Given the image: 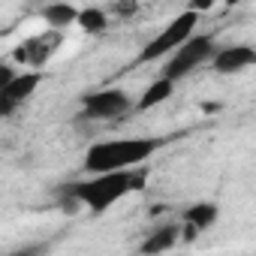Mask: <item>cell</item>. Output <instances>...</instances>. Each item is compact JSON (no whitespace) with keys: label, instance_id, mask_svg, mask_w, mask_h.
I'll use <instances>...</instances> for the list:
<instances>
[{"label":"cell","instance_id":"1","mask_svg":"<svg viewBox=\"0 0 256 256\" xmlns=\"http://www.w3.org/2000/svg\"><path fill=\"white\" fill-rule=\"evenodd\" d=\"M148 181V169L133 166V169H114V172H96L88 181H76L66 187V205H84L94 214L108 211L118 199L142 190Z\"/></svg>","mask_w":256,"mask_h":256},{"label":"cell","instance_id":"2","mask_svg":"<svg viewBox=\"0 0 256 256\" xmlns=\"http://www.w3.org/2000/svg\"><path fill=\"white\" fill-rule=\"evenodd\" d=\"M166 142H169V139H157V136L96 142V145H90L88 154H84V169H88L90 175H96V172H114V169L145 166V160H151Z\"/></svg>","mask_w":256,"mask_h":256},{"label":"cell","instance_id":"3","mask_svg":"<svg viewBox=\"0 0 256 256\" xmlns=\"http://www.w3.org/2000/svg\"><path fill=\"white\" fill-rule=\"evenodd\" d=\"M196 24H199V12L196 10H187V12H181L178 18H172L145 48H142V54H139V64H151V60H163V58H169L178 46H184L193 34H196Z\"/></svg>","mask_w":256,"mask_h":256},{"label":"cell","instance_id":"4","mask_svg":"<svg viewBox=\"0 0 256 256\" xmlns=\"http://www.w3.org/2000/svg\"><path fill=\"white\" fill-rule=\"evenodd\" d=\"M214 36H208V34H193L184 46H178L166 60L169 64H163V76L166 78H172V82H178V78H184V76H190L196 66H202L205 60H211L214 58Z\"/></svg>","mask_w":256,"mask_h":256},{"label":"cell","instance_id":"5","mask_svg":"<svg viewBox=\"0 0 256 256\" xmlns=\"http://www.w3.org/2000/svg\"><path fill=\"white\" fill-rule=\"evenodd\" d=\"M130 108L133 102L120 88H106V90H94L82 96V118L88 120H118Z\"/></svg>","mask_w":256,"mask_h":256},{"label":"cell","instance_id":"6","mask_svg":"<svg viewBox=\"0 0 256 256\" xmlns=\"http://www.w3.org/2000/svg\"><path fill=\"white\" fill-rule=\"evenodd\" d=\"M60 46H64V30L52 28V30H46V34H36V36L24 40V42L12 52V58H16V64H24V66H30V70H42V66L54 58V52H58Z\"/></svg>","mask_w":256,"mask_h":256},{"label":"cell","instance_id":"7","mask_svg":"<svg viewBox=\"0 0 256 256\" xmlns=\"http://www.w3.org/2000/svg\"><path fill=\"white\" fill-rule=\"evenodd\" d=\"M40 82H42V72H40V70H24V72H18L10 84L0 88V112H4V114H12V108H16L18 102H24L28 96H34V90L40 88Z\"/></svg>","mask_w":256,"mask_h":256},{"label":"cell","instance_id":"8","mask_svg":"<svg viewBox=\"0 0 256 256\" xmlns=\"http://www.w3.org/2000/svg\"><path fill=\"white\" fill-rule=\"evenodd\" d=\"M211 66L220 76H235V72H241L247 66H256V48H250V46H226V48H217L214 58H211Z\"/></svg>","mask_w":256,"mask_h":256},{"label":"cell","instance_id":"9","mask_svg":"<svg viewBox=\"0 0 256 256\" xmlns=\"http://www.w3.org/2000/svg\"><path fill=\"white\" fill-rule=\"evenodd\" d=\"M181 238H184V223H163L142 241V253H166Z\"/></svg>","mask_w":256,"mask_h":256},{"label":"cell","instance_id":"10","mask_svg":"<svg viewBox=\"0 0 256 256\" xmlns=\"http://www.w3.org/2000/svg\"><path fill=\"white\" fill-rule=\"evenodd\" d=\"M217 220V205L211 202H199V205H190L184 211V238H196L202 229H211Z\"/></svg>","mask_w":256,"mask_h":256},{"label":"cell","instance_id":"11","mask_svg":"<svg viewBox=\"0 0 256 256\" xmlns=\"http://www.w3.org/2000/svg\"><path fill=\"white\" fill-rule=\"evenodd\" d=\"M172 90H175V82H172V78H166V76H160L157 82H151V84L145 88V94L139 96L136 108H139V112H148V108H154V106L166 102V100L172 96Z\"/></svg>","mask_w":256,"mask_h":256},{"label":"cell","instance_id":"12","mask_svg":"<svg viewBox=\"0 0 256 256\" xmlns=\"http://www.w3.org/2000/svg\"><path fill=\"white\" fill-rule=\"evenodd\" d=\"M78 12H82V10H76L72 4H48V6L42 10V18H46L48 28L64 30V28H70L72 22H78Z\"/></svg>","mask_w":256,"mask_h":256},{"label":"cell","instance_id":"13","mask_svg":"<svg viewBox=\"0 0 256 256\" xmlns=\"http://www.w3.org/2000/svg\"><path fill=\"white\" fill-rule=\"evenodd\" d=\"M106 24H108V16L102 10H96V6H88V10L78 12V28L84 34H102Z\"/></svg>","mask_w":256,"mask_h":256},{"label":"cell","instance_id":"14","mask_svg":"<svg viewBox=\"0 0 256 256\" xmlns=\"http://www.w3.org/2000/svg\"><path fill=\"white\" fill-rule=\"evenodd\" d=\"M139 10V4H136V0H118V4H114V12L120 16V18H133V12Z\"/></svg>","mask_w":256,"mask_h":256},{"label":"cell","instance_id":"15","mask_svg":"<svg viewBox=\"0 0 256 256\" xmlns=\"http://www.w3.org/2000/svg\"><path fill=\"white\" fill-rule=\"evenodd\" d=\"M214 6V0H190V10H196V12H208Z\"/></svg>","mask_w":256,"mask_h":256},{"label":"cell","instance_id":"16","mask_svg":"<svg viewBox=\"0 0 256 256\" xmlns=\"http://www.w3.org/2000/svg\"><path fill=\"white\" fill-rule=\"evenodd\" d=\"M223 4H226V6H238V4H241V0H223Z\"/></svg>","mask_w":256,"mask_h":256}]
</instances>
